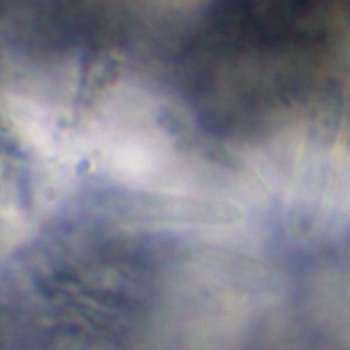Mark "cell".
Instances as JSON below:
<instances>
[{"instance_id": "cell-1", "label": "cell", "mask_w": 350, "mask_h": 350, "mask_svg": "<svg viewBox=\"0 0 350 350\" xmlns=\"http://www.w3.org/2000/svg\"><path fill=\"white\" fill-rule=\"evenodd\" d=\"M187 7H189V5H187ZM187 7H186V8H187ZM186 8H185V10H186ZM185 10H183V11H185ZM183 11H182V12H183ZM182 12H180V14H182ZM180 14H179V15H180ZM174 22H175V21H174ZM174 22H172V23H174ZM172 23H171V25H172ZM170 27H171V26H170ZM170 27H168V29H170ZM168 29H167V30H168Z\"/></svg>"}]
</instances>
